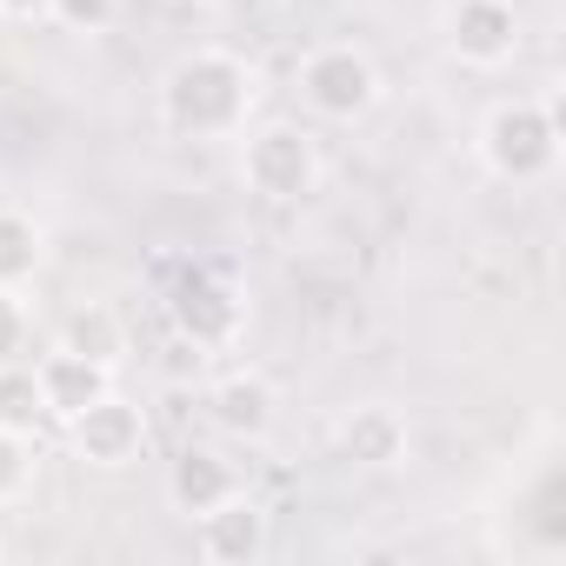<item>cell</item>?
Masks as SVG:
<instances>
[{"mask_svg":"<svg viewBox=\"0 0 566 566\" xmlns=\"http://www.w3.org/2000/svg\"><path fill=\"white\" fill-rule=\"evenodd\" d=\"M260 101V74L227 48H193L160 81V127L180 140H233Z\"/></svg>","mask_w":566,"mask_h":566,"instance_id":"6da1fadb","label":"cell"},{"mask_svg":"<svg viewBox=\"0 0 566 566\" xmlns=\"http://www.w3.org/2000/svg\"><path fill=\"white\" fill-rule=\"evenodd\" d=\"M480 160L506 187H539L559 174V114L546 101H500L480 120Z\"/></svg>","mask_w":566,"mask_h":566,"instance_id":"7a4b0ae2","label":"cell"},{"mask_svg":"<svg viewBox=\"0 0 566 566\" xmlns=\"http://www.w3.org/2000/svg\"><path fill=\"white\" fill-rule=\"evenodd\" d=\"M240 180H247V193H260V200H273V207L307 200V193L321 187V147H314V134L294 127V120L253 127V134L240 140Z\"/></svg>","mask_w":566,"mask_h":566,"instance_id":"3957f363","label":"cell"},{"mask_svg":"<svg viewBox=\"0 0 566 566\" xmlns=\"http://www.w3.org/2000/svg\"><path fill=\"white\" fill-rule=\"evenodd\" d=\"M167 327L180 334V347L193 354H220L240 340L247 327V301L233 280H220L213 266H180L174 287H167Z\"/></svg>","mask_w":566,"mask_h":566,"instance_id":"277c9868","label":"cell"},{"mask_svg":"<svg viewBox=\"0 0 566 566\" xmlns=\"http://www.w3.org/2000/svg\"><path fill=\"white\" fill-rule=\"evenodd\" d=\"M301 101L321 114V120H367L374 114V101H380V67L360 54V48H347V41H327V48H314L307 61H301Z\"/></svg>","mask_w":566,"mask_h":566,"instance_id":"5b68a950","label":"cell"},{"mask_svg":"<svg viewBox=\"0 0 566 566\" xmlns=\"http://www.w3.org/2000/svg\"><path fill=\"white\" fill-rule=\"evenodd\" d=\"M67 440H74V460H87L101 473H120L147 453V413L120 394H101L94 407H81L67 420Z\"/></svg>","mask_w":566,"mask_h":566,"instance_id":"8992f818","label":"cell"},{"mask_svg":"<svg viewBox=\"0 0 566 566\" xmlns=\"http://www.w3.org/2000/svg\"><path fill=\"white\" fill-rule=\"evenodd\" d=\"M447 48L460 67H506L520 54V14L513 0H453L447 8Z\"/></svg>","mask_w":566,"mask_h":566,"instance_id":"52a82bcc","label":"cell"},{"mask_svg":"<svg viewBox=\"0 0 566 566\" xmlns=\"http://www.w3.org/2000/svg\"><path fill=\"white\" fill-rule=\"evenodd\" d=\"M207 420L227 433V440H247V447H260L273 427H280V394H273V380L266 374H227V380H213L207 387Z\"/></svg>","mask_w":566,"mask_h":566,"instance_id":"ba28073f","label":"cell"},{"mask_svg":"<svg viewBox=\"0 0 566 566\" xmlns=\"http://www.w3.org/2000/svg\"><path fill=\"white\" fill-rule=\"evenodd\" d=\"M193 546H200L207 566H253V559L266 553V513H260V506L247 500V486H240L233 500H220L213 513L193 520Z\"/></svg>","mask_w":566,"mask_h":566,"instance_id":"9c48e42d","label":"cell"},{"mask_svg":"<svg viewBox=\"0 0 566 566\" xmlns=\"http://www.w3.org/2000/svg\"><path fill=\"white\" fill-rule=\"evenodd\" d=\"M233 493H240V467H233L227 453H213V447H180V453L167 460V506H174V513L200 520V513H213V506L233 500Z\"/></svg>","mask_w":566,"mask_h":566,"instance_id":"30bf717a","label":"cell"},{"mask_svg":"<svg viewBox=\"0 0 566 566\" xmlns=\"http://www.w3.org/2000/svg\"><path fill=\"white\" fill-rule=\"evenodd\" d=\"M34 374H41L48 420H61V427H67L81 407H94L101 394H114V367H101V360H87V354H74V347L41 354V360H34Z\"/></svg>","mask_w":566,"mask_h":566,"instance_id":"8fae6325","label":"cell"},{"mask_svg":"<svg viewBox=\"0 0 566 566\" xmlns=\"http://www.w3.org/2000/svg\"><path fill=\"white\" fill-rule=\"evenodd\" d=\"M334 447H340V460H347V467H360V473H387V467H400V460H407V420H400L394 407L367 400V407H354V413L340 420Z\"/></svg>","mask_w":566,"mask_h":566,"instance_id":"7c38bea8","label":"cell"},{"mask_svg":"<svg viewBox=\"0 0 566 566\" xmlns=\"http://www.w3.org/2000/svg\"><path fill=\"white\" fill-rule=\"evenodd\" d=\"M41 266H48V233H41V220L21 213V207H0V287L21 294Z\"/></svg>","mask_w":566,"mask_h":566,"instance_id":"4fadbf2b","label":"cell"},{"mask_svg":"<svg viewBox=\"0 0 566 566\" xmlns=\"http://www.w3.org/2000/svg\"><path fill=\"white\" fill-rule=\"evenodd\" d=\"M61 347H74V354H87V360H101V367L120 374V360H127V327H120L114 307H81V314H67Z\"/></svg>","mask_w":566,"mask_h":566,"instance_id":"5bb4252c","label":"cell"},{"mask_svg":"<svg viewBox=\"0 0 566 566\" xmlns=\"http://www.w3.org/2000/svg\"><path fill=\"white\" fill-rule=\"evenodd\" d=\"M41 420H48L41 374L28 360H0V427H8V433H34Z\"/></svg>","mask_w":566,"mask_h":566,"instance_id":"9a60e30c","label":"cell"},{"mask_svg":"<svg viewBox=\"0 0 566 566\" xmlns=\"http://www.w3.org/2000/svg\"><path fill=\"white\" fill-rule=\"evenodd\" d=\"M28 486H34V433L0 427V506L28 500Z\"/></svg>","mask_w":566,"mask_h":566,"instance_id":"2e32d148","label":"cell"},{"mask_svg":"<svg viewBox=\"0 0 566 566\" xmlns=\"http://www.w3.org/2000/svg\"><path fill=\"white\" fill-rule=\"evenodd\" d=\"M114 14H120V0H48V21L67 34H101L114 28Z\"/></svg>","mask_w":566,"mask_h":566,"instance_id":"e0dca14e","label":"cell"},{"mask_svg":"<svg viewBox=\"0 0 566 566\" xmlns=\"http://www.w3.org/2000/svg\"><path fill=\"white\" fill-rule=\"evenodd\" d=\"M28 354V301L14 287H0V360Z\"/></svg>","mask_w":566,"mask_h":566,"instance_id":"ac0fdd59","label":"cell"},{"mask_svg":"<svg viewBox=\"0 0 566 566\" xmlns=\"http://www.w3.org/2000/svg\"><path fill=\"white\" fill-rule=\"evenodd\" d=\"M8 21H48V0H0Z\"/></svg>","mask_w":566,"mask_h":566,"instance_id":"d6986e66","label":"cell"}]
</instances>
